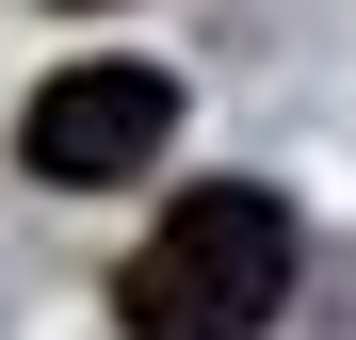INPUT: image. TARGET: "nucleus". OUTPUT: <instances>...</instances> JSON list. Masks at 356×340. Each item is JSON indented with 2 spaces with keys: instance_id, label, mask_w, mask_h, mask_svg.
I'll return each instance as SVG.
<instances>
[{
  "instance_id": "1",
  "label": "nucleus",
  "mask_w": 356,
  "mask_h": 340,
  "mask_svg": "<svg viewBox=\"0 0 356 340\" xmlns=\"http://www.w3.org/2000/svg\"><path fill=\"white\" fill-rule=\"evenodd\" d=\"M275 308H291V195L275 179H195L113 275L130 340H259Z\"/></svg>"
},
{
  "instance_id": "2",
  "label": "nucleus",
  "mask_w": 356,
  "mask_h": 340,
  "mask_svg": "<svg viewBox=\"0 0 356 340\" xmlns=\"http://www.w3.org/2000/svg\"><path fill=\"white\" fill-rule=\"evenodd\" d=\"M162 146H178V81L162 65H65V81H33V113H17V162H33L49 195L146 179Z\"/></svg>"
}]
</instances>
